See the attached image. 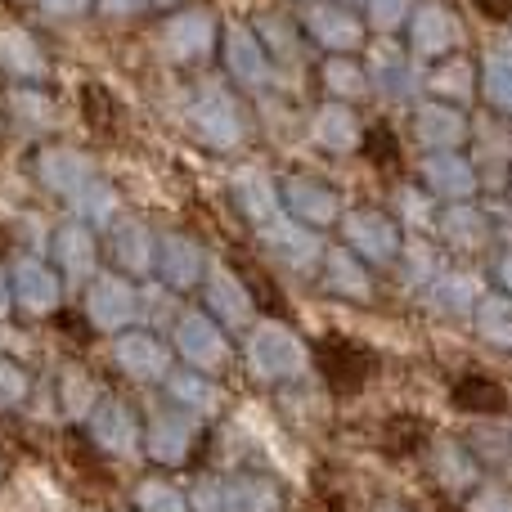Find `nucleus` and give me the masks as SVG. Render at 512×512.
<instances>
[{"label": "nucleus", "mask_w": 512, "mask_h": 512, "mask_svg": "<svg viewBox=\"0 0 512 512\" xmlns=\"http://www.w3.org/2000/svg\"><path fill=\"white\" fill-rule=\"evenodd\" d=\"M243 364H248V373L256 382L279 387V382H292L310 369V351L288 324H279V319H261V324L248 328Z\"/></svg>", "instance_id": "1"}, {"label": "nucleus", "mask_w": 512, "mask_h": 512, "mask_svg": "<svg viewBox=\"0 0 512 512\" xmlns=\"http://www.w3.org/2000/svg\"><path fill=\"white\" fill-rule=\"evenodd\" d=\"M189 135L212 153H234L248 140V113H243L239 95L230 86H203L189 99Z\"/></svg>", "instance_id": "2"}, {"label": "nucleus", "mask_w": 512, "mask_h": 512, "mask_svg": "<svg viewBox=\"0 0 512 512\" xmlns=\"http://www.w3.org/2000/svg\"><path fill=\"white\" fill-rule=\"evenodd\" d=\"M81 315H86V324L95 328V333L117 337L140 324L144 297H140V288H135V279L108 270V274H95L90 283H81Z\"/></svg>", "instance_id": "3"}, {"label": "nucleus", "mask_w": 512, "mask_h": 512, "mask_svg": "<svg viewBox=\"0 0 512 512\" xmlns=\"http://www.w3.org/2000/svg\"><path fill=\"white\" fill-rule=\"evenodd\" d=\"M158 50L180 68L207 63L221 50V23H216V14L207 5H185L176 14H167V23L158 32Z\"/></svg>", "instance_id": "4"}, {"label": "nucleus", "mask_w": 512, "mask_h": 512, "mask_svg": "<svg viewBox=\"0 0 512 512\" xmlns=\"http://www.w3.org/2000/svg\"><path fill=\"white\" fill-rule=\"evenodd\" d=\"M171 351L185 369H198V373H221L230 364V333L216 324L207 310H185L171 328Z\"/></svg>", "instance_id": "5"}, {"label": "nucleus", "mask_w": 512, "mask_h": 512, "mask_svg": "<svg viewBox=\"0 0 512 512\" xmlns=\"http://www.w3.org/2000/svg\"><path fill=\"white\" fill-rule=\"evenodd\" d=\"M9 292H14V310L27 319H50L63 306V274L50 265V256L23 252L9 265Z\"/></svg>", "instance_id": "6"}, {"label": "nucleus", "mask_w": 512, "mask_h": 512, "mask_svg": "<svg viewBox=\"0 0 512 512\" xmlns=\"http://www.w3.org/2000/svg\"><path fill=\"white\" fill-rule=\"evenodd\" d=\"M198 432H203V418L185 414L176 405H162L144 418V459L153 468H185L189 454L198 445Z\"/></svg>", "instance_id": "7"}, {"label": "nucleus", "mask_w": 512, "mask_h": 512, "mask_svg": "<svg viewBox=\"0 0 512 512\" xmlns=\"http://www.w3.org/2000/svg\"><path fill=\"white\" fill-rule=\"evenodd\" d=\"M342 248H351L364 265H396L400 252H405V234H400L396 216L378 212V207H355V212H342Z\"/></svg>", "instance_id": "8"}, {"label": "nucleus", "mask_w": 512, "mask_h": 512, "mask_svg": "<svg viewBox=\"0 0 512 512\" xmlns=\"http://www.w3.org/2000/svg\"><path fill=\"white\" fill-rule=\"evenodd\" d=\"M86 436L108 459H140L144 450V418L126 405L122 396H104L95 414L86 418Z\"/></svg>", "instance_id": "9"}, {"label": "nucleus", "mask_w": 512, "mask_h": 512, "mask_svg": "<svg viewBox=\"0 0 512 512\" xmlns=\"http://www.w3.org/2000/svg\"><path fill=\"white\" fill-rule=\"evenodd\" d=\"M113 364L122 378L140 382V387H158L176 369V351L149 328H126V333L113 337Z\"/></svg>", "instance_id": "10"}, {"label": "nucleus", "mask_w": 512, "mask_h": 512, "mask_svg": "<svg viewBox=\"0 0 512 512\" xmlns=\"http://www.w3.org/2000/svg\"><path fill=\"white\" fill-rule=\"evenodd\" d=\"M279 203H283V216H292V221L306 225V230H328V225H337L346 212L342 194H337L328 180L301 176V171L279 180Z\"/></svg>", "instance_id": "11"}, {"label": "nucleus", "mask_w": 512, "mask_h": 512, "mask_svg": "<svg viewBox=\"0 0 512 512\" xmlns=\"http://www.w3.org/2000/svg\"><path fill=\"white\" fill-rule=\"evenodd\" d=\"M207 270H212V256L194 239V234H158V261H153V274L167 292H194L203 288Z\"/></svg>", "instance_id": "12"}, {"label": "nucleus", "mask_w": 512, "mask_h": 512, "mask_svg": "<svg viewBox=\"0 0 512 512\" xmlns=\"http://www.w3.org/2000/svg\"><path fill=\"white\" fill-rule=\"evenodd\" d=\"M261 248L274 256V261L283 265V270L292 274H315L319 265H324V239H319V230H306V225H297L292 216H274L270 225H261Z\"/></svg>", "instance_id": "13"}, {"label": "nucleus", "mask_w": 512, "mask_h": 512, "mask_svg": "<svg viewBox=\"0 0 512 512\" xmlns=\"http://www.w3.org/2000/svg\"><path fill=\"white\" fill-rule=\"evenodd\" d=\"M104 252L117 274H126V279H149L153 261H158V234H153L149 221H140V216H117L104 230Z\"/></svg>", "instance_id": "14"}, {"label": "nucleus", "mask_w": 512, "mask_h": 512, "mask_svg": "<svg viewBox=\"0 0 512 512\" xmlns=\"http://www.w3.org/2000/svg\"><path fill=\"white\" fill-rule=\"evenodd\" d=\"M203 310L225 328V333H243L256 324V301L243 283V274H234L230 265H212L203 279Z\"/></svg>", "instance_id": "15"}, {"label": "nucleus", "mask_w": 512, "mask_h": 512, "mask_svg": "<svg viewBox=\"0 0 512 512\" xmlns=\"http://www.w3.org/2000/svg\"><path fill=\"white\" fill-rule=\"evenodd\" d=\"M50 265L72 283H90L99 274V234L86 221L68 216L50 230Z\"/></svg>", "instance_id": "16"}, {"label": "nucleus", "mask_w": 512, "mask_h": 512, "mask_svg": "<svg viewBox=\"0 0 512 512\" xmlns=\"http://www.w3.org/2000/svg\"><path fill=\"white\" fill-rule=\"evenodd\" d=\"M418 185L432 198H445V203H472L481 189V176H477V162L463 149L423 153V162H418Z\"/></svg>", "instance_id": "17"}, {"label": "nucleus", "mask_w": 512, "mask_h": 512, "mask_svg": "<svg viewBox=\"0 0 512 512\" xmlns=\"http://www.w3.org/2000/svg\"><path fill=\"white\" fill-rule=\"evenodd\" d=\"M32 171H36V180H41L45 194H59V198L81 194V189L99 176L95 162H90V153L72 149V144H41L36 158H32Z\"/></svg>", "instance_id": "18"}, {"label": "nucleus", "mask_w": 512, "mask_h": 512, "mask_svg": "<svg viewBox=\"0 0 512 512\" xmlns=\"http://www.w3.org/2000/svg\"><path fill=\"white\" fill-rule=\"evenodd\" d=\"M221 63H225V72H230V81H239L243 90H265L274 77V63H270V54H265V45L256 41V32L243 23L221 27Z\"/></svg>", "instance_id": "19"}, {"label": "nucleus", "mask_w": 512, "mask_h": 512, "mask_svg": "<svg viewBox=\"0 0 512 512\" xmlns=\"http://www.w3.org/2000/svg\"><path fill=\"white\" fill-rule=\"evenodd\" d=\"M319 373L333 391H360L364 382L373 378V351L364 342H351V337H324L315 351Z\"/></svg>", "instance_id": "20"}, {"label": "nucleus", "mask_w": 512, "mask_h": 512, "mask_svg": "<svg viewBox=\"0 0 512 512\" xmlns=\"http://www.w3.org/2000/svg\"><path fill=\"white\" fill-rule=\"evenodd\" d=\"M468 135H472V122L463 108L441 104V99H423L414 108V140L427 153H454L468 144Z\"/></svg>", "instance_id": "21"}, {"label": "nucleus", "mask_w": 512, "mask_h": 512, "mask_svg": "<svg viewBox=\"0 0 512 512\" xmlns=\"http://www.w3.org/2000/svg\"><path fill=\"white\" fill-rule=\"evenodd\" d=\"M0 72L14 86H41L50 77V59H45L41 41L27 27H18V23L0 27Z\"/></svg>", "instance_id": "22"}, {"label": "nucleus", "mask_w": 512, "mask_h": 512, "mask_svg": "<svg viewBox=\"0 0 512 512\" xmlns=\"http://www.w3.org/2000/svg\"><path fill=\"white\" fill-rule=\"evenodd\" d=\"M306 36L315 45H324L328 54H351V50H360V41H364V23L346 5L315 0V5L306 9Z\"/></svg>", "instance_id": "23"}, {"label": "nucleus", "mask_w": 512, "mask_h": 512, "mask_svg": "<svg viewBox=\"0 0 512 512\" xmlns=\"http://www.w3.org/2000/svg\"><path fill=\"white\" fill-rule=\"evenodd\" d=\"M369 90L382 99H391V104H405V99L423 95V68H418L414 59H405L400 50H391V45H382L378 54L369 59Z\"/></svg>", "instance_id": "24"}, {"label": "nucleus", "mask_w": 512, "mask_h": 512, "mask_svg": "<svg viewBox=\"0 0 512 512\" xmlns=\"http://www.w3.org/2000/svg\"><path fill=\"white\" fill-rule=\"evenodd\" d=\"M427 468H432L436 486H441L445 495H454V499H468L472 490L481 486V463H477V454H472L463 441H450V436L432 445V454H427Z\"/></svg>", "instance_id": "25"}, {"label": "nucleus", "mask_w": 512, "mask_h": 512, "mask_svg": "<svg viewBox=\"0 0 512 512\" xmlns=\"http://www.w3.org/2000/svg\"><path fill=\"white\" fill-rule=\"evenodd\" d=\"M454 45H459V23L445 5H423L414 9V23H409V50L414 59H450Z\"/></svg>", "instance_id": "26"}, {"label": "nucleus", "mask_w": 512, "mask_h": 512, "mask_svg": "<svg viewBox=\"0 0 512 512\" xmlns=\"http://www.w3.org/2000/svg\"><path fill=\"white\" fill-rule=\"evenodd\" d=\"M230 198L239 207L243 221H252L256 230L270 225L274 216H283V203H279V180H270L261 167H243L239 176L230 180Z\"/></svg>", "instance_id": "27"}, {"label": "nucleus", "mask_w": 512, "mask_h": 512, "mask_svg": "<svg viewBox=\"0 0 512 512\" xmlns=\"http://www.w3.org/2000/svg\"><path fill=\"white\" fill-rule=\"evenodd\" d=\"M436 234H441L445 248H454V252H486L490 243H495L486 207H472V203L445 207V212L436 216Z\"/></svg>", "instance_id": "28"}, {"label": "nucleus", "mask_w": 512, "mask_h": 512, "mask_svg": "<svg viewBox=\"0 0 512 512\" xmlns=\"http://www.w3.org/2000/svg\"><path fill=\"white\" fill-rule=\"evenodd\" d=\"M310 140L324 153H351L364 144V126L355 117V104H337V99H324L310 117Z\"/></svg>", "instance_id": "29"}, {"label": "nucleus", "mask_w": 512, "mask_h": 512, "mask_svg": "<svg viewBox=\"0 0 512 512\" xmlns=\"http://www.w3.org/2000/svg\"><path fill=\"white\" fill-rule=\"evenodd\" d=\"M99 400H104V387H99L95 373L86 364H63L59 382H54V405H59L63 423H86Z\"/></svg>", "instance_id": "30"}, {"label": "nucleus", "mask_w": 512, "mask_h": 512, "mask_svg": "<svg viewBox=\"0 0 512 512\" xmlns=\"http://www.w3.org/2000/svg\"><path fill=\"white\" fill-rule=\"evenodd\" d=\"M319 279H324V288L342 301H360V306L373 301V274L351 248H328L324 265H319Z\"/></svg>", "instance_id": "31"}, {"label": "nucleus", "mask_w": 512, "mask_h": 512, "mask_svg": "<svg viewBox=\"0 0 512 512\" xmlns=\"http://www.w3.org/2000/svg\"><path fill=\"white\" fill-rule=\"evenodd\" d=\"M481 297H486L481 283L472 279V274H463V270H441L423 288V301L445 319H472V310H477Z\"/></svg>", "instance_id": "32"}, {"label": "nucleus", "mask_w": 512, "mask_h": 512, "mask_svg": "<svg viewBox=\"0 0 512 512\" xmlns=\"http://www.w3.org/2000/svg\"><path fill=\"white\" fill-rule=\"evenodd\" d=\"M162 391H167V405L185 409V414H194V418H212L216 409H221L216 382L198 369H171L167 382H162Z\"/></svg>", "instance_id": "33"}, {"label": "nucleus", "mask_w": 512, "mask_h": 512, "mask_svg": "<svg viewBox=\"0 0 512 512\" xmlns=\"http://www.w3.org/2000/svg\"><path fill=\"white\" fill-rule=\"evenodd\" d=\"M423 90L432 99H441V104L463 108L481 90V72L468 59H441L432 72H423Z\"/></svg>", "instance_id": "34"}, {"label": "nucleus", "mask_w": 512, "mask_h": 512, "mask_svg": "<svg viewBox=\"0 0 512 512\" xmlns=\"http://www.w3.org/2000/svg\"><path fill=\"white\" fill-rule=\"evenodd\" d=\"M225 512H283L279 481L261 472H234L225 477Z\"/></svg>", "instance_id": "35"}, {"label": "nucleus", "mask_w": 512, "mask_h": 512, "mask_svg": "<svg viewBox=\"0 0 512 512\" xmlns=\"http://www.w3.org/2000/svg\"><path fill=\"white\" fill-rule=\"evenodd\" d=\"M319 81H324V95L337 99V104H360V99H369V72H364V63H355L351 54H328L324 63H319Z\"/></svg>", "instance_id": "36"}, {"label": "nucleus", "mask_w": 512, "mask_h": 512, "mask_svg": "<svg viewBox=\"0 0 512 512\" xmlns=\"http://www.w3.org/2000/svg\"><path fill=\"white\" fill-rule=\"evenodd\" d=\"M68 203H72V216H77V221H86L90 230H108V225L117 221L122 198H117V189L108 185L104 176H95L86 189H81V194H72Z\"/></svg>", "instance_id": "37"}, {"label": "nucleus", "mask_w": 512, "mask_h": 512, "mask_svg": "<svg viewBox=\"0 0 512 512\" xmlns=\"http://www.w3.org/2000/svg\"><path fill=\"white\" fill-rule=\"evenodd\" d=\"M472 324H477L481 342L512 351V297L508 292H486L477 301V310H472Z\"/></svg>", "instance_id": "38"}, {"label": "nucleus", "mask_w": 512, "mask_h": 512, "mask_svg": "<svg viewBox=\"0 0 512 512\" xmlns=\"http://www.w3.org/2000/svg\"><path fill=\"white\" fill-rule=\"evenodd\" d=\"M256 41L265 45V54H270V63H297L301 59V32L292 18L283 14H261L256 18Z\"/></svg>", "instance_id": "39"}, {"label": "nucleus", "mask_w": 512, "mask_h": 512, "mask_svg": "<svg viewBox=\"0 0 512 512\" xmlns=\"http://www.w3.org/2000/svg\"><path fill=\"white\" fill-rule=\"evenodd\" d=\"M486 104L495 113H508L512 117V50H490L486 63H481V90Z\"/></svg>", "instance_id": "40"}, {"label": "nucleus", "mask_w": 512, "mask_h": 512, "mask_svg": "<svg viewBox=\"0 0 512 512\" xmlns=\"http://www.w3.org/2000/svg\"><path fill=\"white\" fill-rule=\"evenodd\" d=\"M454 405L472 418H495L508 400H504V387H495L490 378H477V373H472V378H463L459 387H454Z\"/></svg>", "instance_id": "41"}, {"label": "nucleus", "mask_w": 512, "mask_h": 512, "mask_svg": "<svg viewBox=\"0 0 512 512\" xmlns=\"http://www.w3.org/2000/svg\"><path fill=\"white\" fill-rule=\"evenodd\" d=\"M9 113H14V122L27 126V131H50L54 126V99L45 95L41 86H18L14 95H9Z\"/></svg>", "instance_id": "42"}, {"label": "nucleus", "mask_w": 512, "mask_h": 512, "mask_svg": "<svg viewBox=\"0 0 512 512\" xmlns=\"http://www.w3.org/2000/svg\"><path fill=\"white\" fill-rule=\"evenodd\" d=\"M396 225H409V230H432L436 225V198L427 194L423 185H400L396 189Z\"/></svg>", "instance_id": "43"}, {"label": "nucleus", "mask_w": 512, "mask_h": 512, "mask_svg": "<svg viewBox=\"0 0 512 512\" xmlns=\"http://www.w3.org/2000/svg\"><path fill=\"white\" fill-rule=\"evenodd\" d=\"M468 450H477L486 463L495 468H512V418H495V423H481L472 432Z\"/></svg>", "instance_id": "44"}, {"label": "nucleus", "mask_w": 512, "mask_h": 512, "mask_svg": "<svg viewBox=\"0 0 512 512\" xmlns=\"http://www.w3.org/2000/svg\"><path fill=\"white\" fill-rule=\"evenodd\" d=\"M135 512H189V495L167 477H144L135 486Z\"/></svg>", "instance_id": "45"}, {"label": "nucleus", "mask_w": 512, "mask_h": 512, "mask_svg": "<svg viewBox=\"0 0 512 512\" xmlns=\"http://www.w3.org/2000/svg\"><path fill=\"white\" fill-rule=\"evenodd\" d=\"M32 369H27L23 360H14V355H0V409L5 414H14V409H23L27 400H32Z\"/></svg>", "instance_id": "46"}, {"label": "nucleus", "mask_w": 512, "mask_h": 512, "mask_svg": "<svg viewBox=\"0 0 512 512\" xmlns=\"http://www.w3.org/2000/svg\"><path fill=\"white\" fill-rule=\"evenodd\" d=\"M400 270H405L409 283L427 288V283L441 274V252H436L427 239H405V252H400Z\"/></svg>", "instance_id": "47"}, {"label": "nucleus", "mask_w": 512, "mask_h": 512, "mask_svg": "<svg viewBox=\"0 0 512 512\" xmlns=\"http://www.w3.org/2000/svg\"><path fill=\"white\" fill-rule=\"evenodd\" d=\"M185 495H189V512H225V477L203 472V477H194V486Z\"/></svg>", "instance_id": "48"}, {"label": "nucleus", "mask_w": 512, "mask_h": 512, "mask_svg": "<svg viewBox=\"0 0 512 512\" xmlns=\"http://www.w3.org/2000/svg\"><path fill=\"white\" fill-rule=\"evenodd\" d=\"M409 18V0H369V23L378 32H396Z\"/></svg>", "instance_id": "49"}, {"label": "nucleus", "mask_w": 512, "mask_h": 512, "mask_svg": "<svg viewBox=\"0 0 512 512\" xmlns=\"http://www.w3.org/2000/svg\"><path fill=\"white\" fill-rule=\"evenodd\" d=\"M468 512H512V495H508L504 486H490V481H481V486L468 495Z\"/></svg>", "instance_id": "50"}, {"label": "nucleus", "mask_w": 512, "mask_h": 512, "mask_svg": "<svg viewBox=\"0 0 512 512\" xmlns=\"http://www.w3.org/2000/svg\"><path fill=\"white\" fill-rule=\"evenodd\" d=\"M45 18H86L95 9V0H36Z\"/></svg>", "instance_id": "51"}, {"label": "nucleus", "mask_w": 512, "mask_h": 512, "mask_svg": "<svg viewBox=\"0 0 512 512\" xmlns=\"http://www.w3.org/2000/svg\"><path fill=\"white\" fill-rule=\"evenodd\" d=\"M95 9L104 18H135L140 9H149V0H95Z\"/></svg>", "instance_id": "52"}, {"label": "nucleus", "mask_w": 512, "mask_h": 512, "mask_svg": "<svg viewBox=\"0 0 512 512\" xmlns=\"http://www.w3.org/2000/svg\"><path fill=\"white\" fill-rule=\"evenodd\" d=\"M486 216H490V230H495V239L512 243V207L508 203H495V207H486Z\"/></svg>", "instance_id": "53"}, {"label": "nucleus", "mask_w": 512, "mask_h": 512, "mask_svg": "<svg viewBox=\"0 0 512 512\" xmlns=\"http://www.w3.org/2000/svg\"><path fill=\"white\" fill-rule=\"evenodd\" d=\"M495 279H499V288H504L508 297H512V248L495 256Z\"/></svg>", "instance_id": "54"}, {"label": "nucleus", "mask_w": 512, "mask_h": 512, "mask_svg": "<svg viewBox=\"0 0 512 512\" xmlns=\"http://www.w3.org/2000/svg\"><path fill=\"white\" fill-rule=\"evenodd\" d=\"M477 9L486 18H512V0H477Z\"/></svg>", "instance_id": "55"}, {"label": "nucleus", "mask_w": 512, "mask_h": 512, "mask_svg": "<svg viewBox=\"0 0 512 512\" xmlns=\"http://www.w3.org/2000/svg\"><path fill=\"white\" fill-rule=\"evenodd\" d=\"M9 310H14V292H9V274L0 270V319H5Z\"/></svg>", "instance_id": "56"}, {"label": "nucleus", "mask_w": 512, "mask_h": 512, "mask_svg": "<svg viewBox=\"0 0 512 512\" xmlns=\"http://www.w3.org/2000/svg\"><path fill=\"white\" fill-rule=\"evenodd\" d=\"M149 9H167V14H176V9H185V0H149Z\"/></svg>", "instance_id": "57"}, {"label": "nucleus", "mask_w": 512, "mask_h": 512, "mask_svg": "<svg viewBox=\"0 0 512 512\" xmlns=\"http://www.w3.org/2000/svg\"><path fill=\"white\" fill-rule=\"evenodd\" d=\"M373 512H409V508H400V504H378Z\"/></svg>", "instance_id": "58"}, {"label": "nucleus", "mask_w": 512, "mask_h": 512, "mask_svg": "<svg viewBox=\"0 0 512 512\" xmlns=\"http://www.w3.org/2000/svg\"><path fill=\"white\" fill-rule=\"evenodd\" d=\"M9 5H36V0H9Z\"/></svg>", "instance_id": "59"}, {"label": "nucleus", "mask_w": 512, "mask_h": 512, "mask_svg": "<svg viewBox=\"0 0 512 512\" xmlns=\"http://www.w3.org/2000/svg\"><path fill=\"white\" fill-rule=\"evenodd\" d=\"M342 5H346V0H342Z\"/></svg>", "instance_id": "60"}]
</instances>
